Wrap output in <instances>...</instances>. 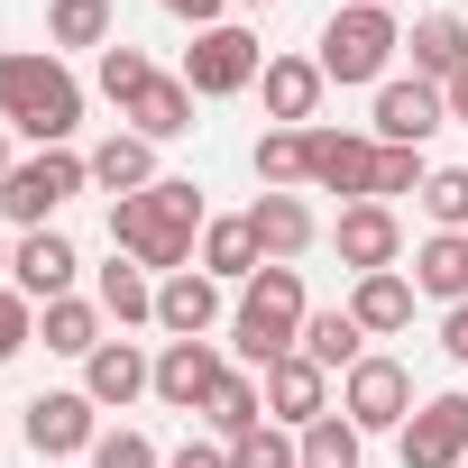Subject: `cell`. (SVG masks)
Here are the masks:
<instances>
[{"instance_id": "cell-1", "label": "cell", "mask_w": 468, "mask_h": 468, "mask_svg": "<svg viewBox=\"0 0 468 468\" xmlns=\"http://www.w3.org/2000/svg\"><path fill=\"white\" fill-rule=\"evenodd\" d=\"M193 229H202V184H184V175H156L147 193L111 202V249L138 258L147 276H184L193 267Z\"/></svg>"}, {"instance_id": "cell-2", "label": "cell", "mask_w": 468, "mask_h": 468, "mask_svg": "<svg viewBox=\"0 0 468 468\" xmlns=\"http://www.w3.org/2000/svg\"><path fill=\"white\" fill-rule=\"evenodd\" d=\"M0 129H19L37 147H65L83 129V83L65 74L56 47H28V56H0Z\"/></svg>"}, {"instance_id": "cell-3", "label": "cell", "mask_w": 468, "mask_h": 468, "mask_svg": "<svg viewBox=\"0 0 468 468\" xmlns=\"http://www.w3.org/2000/svg\"><path fill=\"white\" fill-rule=\"evenodd\" d=\"M303 322H313V303H303V267H258V276L239 285V313H229V349H239L249 377H267L276 358L303 349Z\"/></svg>"}, {"instance_id": "cell-4", "label": "cell", "mask_w": 468, "mask_h": 468, "mask_svg": "<svg viewBox=\"0 0 468 468\" xmlns=\"http://www.w3.org/2000/svg\"><path fill=\"white\" fill-rule=\"evenodd\" d=\"M395 10H367V0H349V10H331L322 19V83H386V65H395Z\"/></svg>"}, {"instance_id": "cell-5", "label": "cell", "mask_w": 468, "mask_h": 468, "mask_svg": "<svg viewBox=\"0 0 468 468\" xmlns=\"http://www.w3.org/2000/svg\"><path fill=\"white\" fill-rule=\"evenodd\" d=\"M83 184H92V156H74V147H37V156L10 165V184H0V211H10L19 229H47Z\"/></svg>"}, {"instance_id": "cell-6", "label": "cell", "mask_w": 468, "mask_h": 468, "mask_svg": "<svg viewBox=\"0 0 468 468\" xmlns=\"http://www.w3.org/2000/svg\"><path fill=\"white\" fill-rule=\"evenodd\" d=\"M267 74V47L249 37V28H202L193 47H184V83H193V101H229V92H249Z\"/></svg>"}, {"instance_id": "cell-7", "label": "cell", "mask_w": 468, "mask_h": 468, "mask_svg": "<svg viewBox=\"0 0 468 468\" xmlns=\"http://www.w3.org/2000/svg\"><path fill=\"white\" fill-rule=\"evenodd\" d=\"M340 413H349L358 431H404V422H413V367L367 349V358L340 377Z\"/></svg>"}, {"instance_id": "cell-8", "label": "cell", "mask_w": 468, "mask_h": 468, "mask_svg": "<svg viewBox=\"0 0 468 468\" xmlns=\"http://www.w3.org/2000/svg\"><path fill=\"white\" fill-rule=\"evenodd\" d=\"M19 431H28V450L37 459H92V441H101V404L83 395V386H56V395H37L28 413H19Z\"/></svg>"}, {"instance_id": "cell-9", "label": "cell", "mask_w": 468, "mask_h": 468, "mask_svg": "<svg viewBox=\"0 0 468 468\" xmlns=\"http://www.w3.org/2000/svg\"><path fill=\"white\" fill-rule=\"evenodd\" d=\"M468 459V395H431L404 422V468H459Z\"/></svg>"}, {"instance_id": "cell-10", "label": "cell", "mask_w": 468, "mask_h": 468, "mask_svg": "<svg viewBox=\"0 0 468 468\" xmlns=\"http://www.w3.org/2000/svg\"><path fill=\"white\" fill-rule=\"evenodd\" d=\"M331 249H340V267L386 276V267L404 258V220H395L386 202H349V211H340V229H331Z\"/></svg>"}, {"instance_id": "cell-11", "label": "cell", "mask_w": 468, "mask_h": 468, "mask_svg": "<svg viewBox=\"0 0 468 468\" xmlns=\"http://www.w3.org/2000/svg\"><path fill=\"white\" fill-rule=\"evenodd\" d=\"M450 120V101H441V83H377V147H422L431 129Z\"/></svg>"}, {"instance_id": "cell-12", "label": "cell", "mask_w": 468, "mask_h": 468, "mask_svg": "<svg viewBox=\"0 0 468 468\" xmlns=\"http://www.w3.org/2000/svg\"><path fill=\"white\" fill-rule=\"evenodd\" d=\"M220 377H229V367H220V349H211V340H165V358H156V404L202 413Z\"/></svg>"}, {"instance_id": "cell-13", "label": "cell", "mask_w": 468, "mask_h": 468, "mask_svg": "<svg viewBox=\"0 0 468 468\" xmlns=\"http://www.w3.org/2000/svg\"><path fill=\"white\" fill-rule=\"evenodd\" d=\"M258 386H267V413H276L285 431H303V422H322V413H331V367H313L303 349H294V358H276Z\"/></svg>"}, {"instance_id": "cell-14", "label": "cell", "mask_w": 468, "mask_h": 468, "mask_svg": "<svg viewBox=\"0 0 468 468\" xmlns=\"http://www.w3.org/2000/svg\"><path fill=\"white\" fill-rule=\"evenodd\" d=\"M83 395H92V404H138V395H156V358H147L138 340H101V349L83 358Z\"/></svg>"}, {"instance_id": "cell-15", "label": "cell", "mask_w": 468, "mask_h": 468, "mask_svg": "<svg viewBox=\"0 0 468 468\" xmlns=\"http://www.w3.org/2000/svg\"><path fill=\"white\" fill-rule=\"evenodd\" d=\"M74 239H56V229H28V239H19V258H10V276H19V294L28 303H65L74 294Z\"/></svg>"}, {"instance_id": "cell-16", "label": "cell", "mask_w": 468, "mask_h": 468, "mask_svg": "<svg viewBox=\"0 0 468 468\" xmlns=\"http://www.w3.org/2000/svg\"><path fill=\"white\" fill-rule=\"evenodd\" d=\"M313 184H322V193H349V202H367V184H377V138L313 129Z\"/></svg>"}, {"instance_id": "cell-17", "label": "cell", "mask_w": 468, "mask_h": 468, "mask_svg": "<svg viewBox=\"0 0 468 468\" xmlns=\"http://www.w3.org/2000/svg\"><path fill=\"white\" fill-rule=\"evenodd\" d=\"M249 229H258V258H267V267H294V258L313 249L303 193H258V202H249Z\"/></svg>"}, {"instance_id": "cell-18", "label": "cell", "mask_w": 468, "mask_h": 468, "mask_svg": "<svg viewBox=\"0 0 468 468\" xmlns=\"http://www.w3.org/2000/svg\"><path fill=\"white\" fill-rule=\"evenodd\" d=\"M156 322H165L175 340H211V322H220V276H202V267L165 276V285H156Z\"/></svg>"}, {"instance_id": "cell-19", "label": "cell", "mask_w": 468, "mask_h": 468, "mask_svg": "<svg viewBox=\"0 0 468 468\" xmlns=\"http://www.w3.org/2000/svg\"><path fill=\"white\" fill-rule=\"evenodd\" d=\"M258 83H267V120H276V129H303V120L322 111V65H313V56H267Z\"/></svg>"}, {"instance_id": "cell-20", "label": "cell", "mask_w": 468, "mask_h": 468, "mask_svg": "<svg viewBox=\"0 0 468 468\" xmlns=\"http://www.w3.org/2000/svg\"><path fill=\"white\" fill-rule=\"evenodd\" d=\"M413 294H431V303H468V239H459V229H431V239L413 249Z\"/></svg>"}, {"instance_id": "cell-21", "label": "cell", "mask_w": 468, "mask_h": 468, "mask_svg": "<svg viewBox=\"0 0 468 468\" xmlns=\"http://www.w3.org/2000/svg\"><path fill=\"white\" fill-rule=\"evenodd\" d=\"M120 120H138V138H147V147H165V138H184V129H193V83H184V74H156Z\"/></svg>"}, {"instance_id": "cell-22", "label": "cell", "mask_w": 468, "mask_h": 468, "mask_svg": "<svg viewBox=\"0 0 468 468\" xmlns=\"http://www.w3.org/2000/svg\"><path fill=\"white\" fill-rule=\"evenodd\" d=\"M413 65H422V83L468 74V19H459V10H422V19H413Z\"/></svg>"}, {"instance_id": "cell-23", "label": "cell", "mask_w": 468, "mask_h": 468, "mask_svg": "<svg viewBox=\"0 0 468 468\" xmlns=\"http://www.w3.org/2000/svg\"><path fill=\"white\" fill-rule=\"evenodd\" d=\"M267 258H258V229H249V211L239 220H202V276H220V285H249Z\"/></svg>"}, {"instance_id": "cell-24", "label": "cell", "mask_w": 468, "mask_h": 468, "mask_svg": "<svg viewBox=\"0 0 468 468\" xmlns=\"http://www.w3.org/2000/svg\"><path fill=\"white\" fill-rule=\"evenodd\" d=\"M249 165H258V184H267V193L313 184V129H267V138L249 147Z\"/></svg>"}, {"instance_id": "cell-25", "label": "cell", "mask_w": 468, "mask_h": 468, "mask_svg": "<svg viewBox=\"0 0 468 468\" xmlns=\"http://www.w3.org/2000/svg\"><path fill=\"white\" fill-rule=\"evenodd\" d=\"M92 184H111V193H147V184H156V147H147L138 129H111V138L92 147Z\"/></svg>"}, {"instance_id": "cell-26", "label": "cell", "mask_w": 468, "mask_h": 468, "mask_svg": "<svg viewBox=\"0 0 468 468\" xmlns=\"http://www.w3.org/2000/svg\"><path fill=\"white\" fill-rule=\"evenodd\" d=\"M349 313H358V331L367 340H386V331H404L413 322V276H358V294H349Z\"/></svg>"}, {"instance_id": "cell-27", "label": "cell", "mask_w": 468, "mask_h": 468, "mask_svg": "<svg viewBox=\"0 0 468 468\" xmlns=\"http://www.w3.org/2000/svg\"><path fill=\"white\" fill-rule=\"evenodd\" d=\"M37 340L56 349V358H92L101 349V303H37Z\"/></svg>"}, {"instance_id": "cell-28", "label": "cell", "mask_w": 468, "mask_h": 468, "mask_svg": "<svg viewBox=\"0 0 468 468\" xmlns=\"http://www.w3.org/2000/svg\"><path fill=\"white\" fill-rule=\"evenodd\" d=\"M202 413H211V431H220V441H239V431H258V422H267V386H258L249 367H229V377L211 386V404H202Z\"/></svg>"}, {"instance_id": "cell-29", "label": "cell", "mask_w": 468, "mask_h": 468, "mask_svg": "<svg viewBox=\"0 0 468 468\" xmlns=\"http://www.w3.org/2000/svg\"><path fill=\"white\" fill-rule=\"evenodd\" d=\"M303 358L349 377V367L367 358V331H358V313H313V322H303Z\"/></svg>"}, {"instance_id": "cell-30", "label": "cell", "mask_w": 468, "mask_h": 468, "mask_svg": "<svg viewBox=\"0 0 468 468\" xmlns=\"http://www.w3.org/2000/svg\"><path fill=\"white\" fill-rule=\"evenodd\" d=\"M101 313L129 331V322H156V285H147V267L138 258H111L101 267Z\"/></svg>"}, {"instance_id": "cell-31", "label": "cell", "mask_w": 468, "mask_h": 468, "mask_svg": "<svg viewBox=\"0 0 468 468\" xmlns=\"http://www.w3.org/2000/svg\"><path fill=\"white\" fill-rule=\"evenodd\" d=\"M294 441H303V468H358V441H367V431H358L349 413H322V422H303Z\"/></svg>"}, {"instance_id": "cell-32", "label": "cell", "mask_w": 468, "mask_h": 468, "mask_svg": "<svg viewBox=\"0 0 468 468\" xmlns=\"http://www.w3.org/2000/svg\"><path fill=\"white\" fill-rule=\"evenodd\" d=\"M47 37H56V47H111V0H56V10H47Z\"/></svg>"}, {"instance_id": "cell-33", "label": "cell", "mask_w": 468, "mask_h": 468, "mask_svg": "<svg viewBox=\"0 0 468 468\" xmlns=\"http://www.w3.org/2000/svg\"><path fill=\"white\" fill-rule=\"evenodd\" d=\"M229 468H303V441L285 422H258V431L229 441Z\"/></svg>"}, {"instance_id": "cell-34", "label": "cell", "mask_w": 468, "mask_h": 468, "mask_svg": "<svg viewBox=\"0 0 468 468\" xmlns=\"http://www.w3.org/2000/svg\"><path fill=\"white\" fill-rule=\"evenodd\" d=\"M422 211H431V229H459V239H468V165H431Z\"/></svg>"}, {"instance_id": "cell-35", "label": "cell", "mask_w": 468, "mask_h": 468, "mask_svg": "<svg viewBox=\"0 0 468 468\" xmlns=\"http://www.w3.org/2000/svg\"><path fill=\"white\" fill-rule=\"evenodd\" d=\"M422 184H431L422 147H377V184H367V202H395V193H422Z\"/></svg>"}, {"instance_id": "cell-36", "label": "cell", "mask_w": 468, "mask_h": 468, "mask_svg": "<svg viewBox=\"0 0 468 468\" xmlns=\"http://www.w3.org/2000/svg\"><path fill=\"white\" fill-rule=\"evenodd\" d=\"M147 83H156V65H147L138 47H101V92H111L120 111H129V101H138Z\"/></svg>"}, {"instance_id": "cell-37", "label": "cell", "mask_w": 468, "mask_h": 468, "mask_svg": "<svg viewBox=\"0 0 468 468\" xmlns=\"http://www.w3.org/2000/svg\"><path fill=\"white\" fill-rule=\"evenodd\" d=\"M92 468H165V459H156L147 431H101V441H92Z\"/></svg>"}, {"instance_id": "cell-38", "label": "cell", "mask_w": 468, "mask_h": 468, "mask_svg": "<svg viewBox=\"0 0 468 468\" xmlns=\"http://www.w3.org/2000/svg\"><path fill=\"white\" fill-rule=\"evenodd\" d=\"M28 340H37V313H28V294H10V285H0V367H10Z\"/></svg>"}, {"instance_id": "cell-39", "label": "cell", "mask_w": 468, "mask_h": 468, "mask_svg": "<svg viewBox=\"0 0 468 468\" xmlns=\"http://www.w3.org/2000/svg\"><path fill=\"white\" fill-rule=\"evenodd\" d=\"M156 10H175V19H193V37H202V28H220V10H229V0H156Z\"/></svg>"}, {"instance_id": "cell-40", "label": "cell", "mask_w": 468, "mask_h": 468, "mask_svg": "<svg viewBox=\"0 0 468 468\" xmlns=\"http://www.w3.org/2000/svg\"><path fill=\"white\" fill-rule=\"evenodd\" d=\"M441 349L468 367V303H450V313H441Z\"/></svg>"}, {"instance_id": "cell-41", "label": "cell", "mask_w": 468, "mask_h": 468, "mask_svg": "<svg viewBox=\"0 0 468 468\" xmlns=\"http://www.w3.org/2000/svg\"><path fill=\"white\" fill-rule=\"evenodd\" d=\"M165 468H229V450H193V441H184V450H175Z\"/></svg>"}, {"instance_id": "cell-42", "label": "cell", "mask_w": 468, "mask_h": 468, "mask_svg": "<svg viewBox=\"0 0 468 468\" xmlns=\"http://www.w3.org/2000/svg\"><path fill=\"white\" fill-rule=\"evenodd\" d=\"M441 101H450V120L468 129V74H450V83H441Z\"/></svg>"}, {"instance_id": "cell-43", "label": "cell", "mask_w": 468, "mask_h": 468, "mask_svg": "<svg viewBox=\"0 0 468 468\" xmlns=\"http://www.w3.org/2000/svg\"><path fill=\"white\" fill-rule=\"evenodd\" d=\"M10 165H19V156H10V129H0V184H10Z\"/></svg>"}, {"instance_id": "cell-44", "label": "cell", "mask_w": 468, "mask_h": 468, "mask_svg": "<svg viewBox=\"0 0 468 468\" xmlns=\"http://www.w3.org/2000/svg\"><path fill=\"white\" fill-rule=\"evenodd\" d=\"M239 10H276V0H239Z\"/></svg>"}, {"instance_id": "cell-45", "label": "cell", "mask_w": 468, "mask_h": 468, "mask_svg": "<svg viewBox=\"0 0 468 468\" xmlns=\"http://www.w3.org/2000/svg\"><path fill=\"white\" fill-rule=\"evenodd\" d=\"M367 10H395V0H367Z\"/></svg>"}, {"instance_id": "cell-46", "label": "cell", "mask_w": 468, "mask_h": 468, "mask_svg": "<svg viewBox=\"0 0 468 468\" xmlns=\"http://www.w3.org/2000/svg\"><path fill=\"white\" fill-rule=\"evenodd\" d=\"M0 276H10V258H0Z\"/></svg>"}, {"instance_id": "cell-47", "label": "cell", "mask_w": 468, "mask_h": 468, "mask_svg": "<svg viewBox=\"0 0 468 468\" xmlns=\"http://www.w3.org/2000/svg\"><path fill=\"white\" fill-rule=\"evenodd\" d=\"M459 19H468V10H459Z\"/></svg>"}]
</instances>
